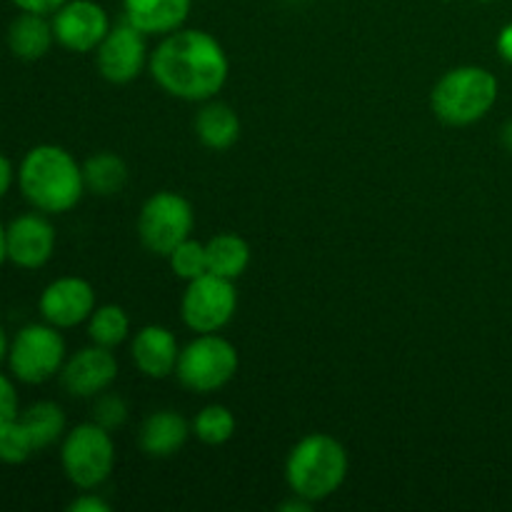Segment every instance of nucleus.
I'll use <instances>...</instances> for the list:
<instances>
[{
    "label": "nucleus",
    "mask_w": 512,
    "mask_h": 512,
    "mask_svg": "<svg viewBox=\"0 0 512 512\" xmlns=\"http://www.w3.org/2000/svg\"><path fill=\"white\" fill-rule=\"evenodd\" d=\"M148 65L153 80L170 98L188 103L213 100L228 83L230 73V60L218 38L195 28L163 35Z\"/></svg>",
    "instance_id": "nucleus-1"
},
{
    "label": "nucleus",
    "mask_w": 512,
    "mask_h": 512,
    "mask_svg": "<svg viewBox=\"0 0 512 512\" xmlns=\"http://www.w3.org/2000/svg\"><path fill=\"white\" fill-rule=\"evenodd\" d=\"M18 185L23 198L40 213H68L85 193L83 165L60 145H35L20 163Z\"/></svg>",
    "instance_id": "nucleus-2"
},
{
    "label": "nucleus",
    "mask_w": 512,
    "mask_h": 512,
    "mask_svg": "<svg viewBox=\"0 0 512 512\" xmlns=\"http://www.w3.org/2000/svg\"><path fill=\"white\" fill-rule=\"evenodd\" d=\"M285 478L298 498L308 503L328 500L348 478V453L333 435L310 433L290 450Z\"/></svg>",
    "instance_id": "nucleus-3"
},
{
    "label": "nucleus",
    "mask_w": 512,
    "mask_h": 512,
    "mask_svg": "<svg viewBox=\"0 0 512 512\" xmlns=\"http://www.w3.org/2000/svg\"><path fill=\"white\" fill-rule=\"evenodd\" d=\"M498 100V78L480 65L448 70L430 93L433 113L448 125H473L490 113Z\"/></svg>",
    "instance_id": "nucleus-4"
},
{
    "label": "nucleus",
    "mask_w": 512,
    "mask_h": 512,
    "mask_svg": "<svg viewBox=\"0 0 512 512\" xmlns=\"http://www.w3.org/2000/svg\"><path fill=\"white\" fill-rule=\"evenodd\" d=\"M60 465L78 490H95L115 468V443L110 430L98 423L75 425L60 445Z\"/></svg>",
    "instance_id": "nucleus-5"
},
{
    "label": "nucleus",
    "mask_w": 512,
    "mask_h": 512,
    "mask_svg": "<svg viewBox=\"0 0 512 512\" xmlns=\"http://www.w3.org/2000/svg\"><path fill=\"white\" fill-rule=\"evenodd\" d=\"M238 365V350L230 340L218 333H205L180 350L175 375L180 385L193 393H215L235 378Z\"/></svg>",
    "instance_id": "nucleus-6"
},
{
    "label": "nucleus",
    "mask_w": 512,
    "mask_h": 512,
    "mask_svg": "<svg viewBox=\"0 0 512 512\" xmlns=\"http://www.w3.org/2000/svg\"><path fill=\"white\" fill-rule=\"evenodd\" d=\"M8 365L13 378L25 385L48 383L65 365V340L50 323L25 325L15 333L8 348Z\"/></svg>",
    "instance_id": "nucleus-7"
},
{
    "label": "nucleus",
    "mask_w": 512,
    "mask_h": 512,
    "mask_svg": "<svg viewBox=\"0 0 512 512\" xmlns=\"http://www.w3.org/2000/svg\"><path fill=\"white\" fill-rule=\"evenodd\" d=\"M195 225L193 205L188 198L173 190H160L150 195L138 215L140 243L155 255L168 258L183 240L190 238Z\"/></svg>",
    "instance_id": "nucleus-8"
},
{
    "label": "nucleus",
    "mask_w": 512,
    "mask_h": 512,
    "mask_svg": "<svg viewBox=\"0 0 512 512\" xmlns=\"http://www.w3.org/2000/svg\"><path fill=\"white\" fill-rule=\"evenodd\" d=\"M235 310H238V293L233 280L213 273L190 280L180 303L183 323L198 335L220 333L233 320Z\"/></svg>",
    "instance_id": "nucleus-9"
},
{
    "label": "nucleus",
    "mask_w": 512,
    "mask_h": 512,
    "mask_svg": "<svg viewBox=\"0 0 512 512\" xmlns=\"http://www.w3.org/2000/svg\"><path fill=\"white\" fill-rule=\"evenodd\" d=\"M95 50H98L95 53L98 73L113 85L133 83L143 73L145 60H148L145 33L135 28V25H130L128 20L110 25L108 35H105L103 43Z\"/></svg>",
    "instance_id": "nucleus-10"
},
{
    "label": "nucleus",
    "mask_w": 512,
    "mask_h": 512,
    "mask_svg": "<svg viewBox=\"0 0 512 512\" xmlns=\"http://www.w3.org/2000/svg\"><path fill=\"white\" fill-rule=\"evenodd\" d=\"M55 40L73 53H90L103 43L110 30L105 8L95 0H68L50 18Z\"/></svg>",
    "instance_id": "nucleus-11"
},
{
    "label": "nucleus",
    "mask_w": 512,
    "mask_h": 512,
    "mask_svg": "<svg viewBox=\"0 0 512 512\" xmlns=\"http://www.w3.org/2000/svg\"><path fill=\"white\" fill-rule=\"evenodd\" d=\"M115 378H118V360L113 350L95 343L65 358L60 370V383L73 398H95L105 393Z\"/></svg>",
    "instance_id": "nucleus-12"
},
{
    "label": "nucleus",
    "mask_w": 512,
    "mask_h": 512,
    "mask_svg": "<svg viewBox=\"0 0 512 512\" xmlns=\"http://www.w3.org/2000/svg\"><path fill=\"white\" fill-rule=\"evenodd\" d=\"M38 310L45 323L55 325L58 330L75 328L85 323L95 310V290L88 280L75 278H58L40 293Z\"/></svg>",
    "instance_id": "nucleus-13"
},
{
    "label": "nucleus",
    "mask_w": 512,
    "mask_h": 512,
    "mask_svg": "<svg viewBox=\"0 0 512 512\" xmlns=\"http://www.w3.org/2000/svg\"><path fill=\"white\" fill-rule=\"evenodd\" d=\"M5 250H8L10 263L18 268H43L55 253V228L40 213L18 215L5 228Z\"/></svg>",
    "instance_id": "nucleus-14"
},
{
    "label": "nucleus",
    "mask_w": 512,
    "mask_h": 512,
    "mask_svg": "<svg viewBox=\"0 0 512 512\" xmlns=\"http://www.w3.org/2000/svg\"><path fill=\"white\" fill-rule=\"evenodd\" d=\"M130 353H133V363L138 365L140 373L153 380L168 378L178 368V338L163 325L140 328L135 333L133 345H130Z\"/></svg>",
    "instance_id": "nucleus-15"
},
{
    "label": "nucleus",
    "mask_w": 512,
    "mask_h": 512,
    "mask_svg": "<svg viewBox=\"0 0 512 512\" xmlns=\"http://www.w3.org/2000/svg\"><path fill=\"white\" fill-rule=\"evenodd\" d=\"M193 0H123L125 20L145 35H168L183 28Z\"/></svg>",
    "instance_id": "nucleus-16"
},
{
    "label": "nucleus",
    "mask_w": 512,
    "mask_h": 512,
    "mask_svg": "<svg viewBox=\"0 0 512 512\" xmlns=\"http://www.w3.org/2000/svg\"><path fill=\"white\" fill-rule=\"evenodd\" d=\"M193 428L188 420L175 410H158L145 418L143 428H140L138 443L148 458H173L185 443Z\"/></svg>",
    "instance_id": "nucleus-17"
},
{
    "label": "nucleus",
    "mask_w": 512,
    "mask_h": 512,
    "mask_svg": "<svg viewBox=\"0 0 512 512\" xmlns=\"http://www.w3.org/2000/svg\"><path fill=\"white\" fill-rule=\"evenodd\" d=\"M55 33L53 23L48 20V15L38 13H23L20 10L18 18L10 23L8 28V48L15 58L20 60H40L53 45Z\"/></svg>",
    "instance_id": "nucleus-18"
},
{
    "label": "nucleus",
    "mask_w": 512,
    "mask_h": 512,
    "mask_svg": "<svg viewBox=\"0 0 512 512\" xmlns=\"http://www.w3.org/2000/svg\"><path fill=\"white\" fill-rule=\"evenodd\" d=\"M195 135L210 150H228L240 138V118L228 103L205 100L195 118Z\"/></svg>",
    "instance_id": "nucleus-19"
},
{
    "label": "nucleus",
    "mask_w": 512,
    "mask_h": 512,
    "mask_svg": "<svg viewBox=\"0 0 512 512\" xmlns=\"http://www.w3.org/2000/svg\"><path fill=\"white\" fill-rule=\"evenodd\" d=\"M208 253V273L220 278L238 280L250 265V245L235 233H218L205 243Z\"/></svg>",
    "instance_id": "nucleus-20"
},
{
    "label": "nucleus",
    "mask_w": 512,
    "mask_h": 512,
    "mask_svg": "<svg viewBox=\"0 0 512 512\" xmlns=\"http://www.w3.org/2000/svg\"><path fill=\"white\" fill-rule=\"evenodd\" d=\"M20 425L25 428L28 438L33 440L35 450H45L53 443H58L65 433V413L53 400H40L33 403L28 410L18 413Z\"/></svg>",
    "instance_id": "nucleus-21"
},
{
    "label": "nucleus",
    "mask_w": 512,
    "mask_h": 512,
    "mask_svg": "<svg viewBox=\"0 0 512 512\" xmlns=\"http://www.w3.org/2000/svg\"><path fill=\"white\" fill-rule=\"evenodd\" d=\"M83 178L85 190L100 198H110V195H118L128 183V165L115 153H95L83 163Z\"/></svg>",
    "instance_id": "nucleus-22"
},
{
    "label": "nucleus",
    "mask_w": 512,
    "mask_h": 512,
    "mask_svg": "<svg viewBox=\"0 0 512 512\" xmlns=\"http://www.w3.org/2000/svg\"><path fill=\"white\" fill-rule=\"evenodd\" d=\"M130 333V318L120 305H100L88 318V335L95 345L118 348Z\"/></svg>",
    "instance_id": "nucleus-23"
},
{
    "label": "nucleus",
    "mask_w": 512,
    "mask_h": 512,
    "mask_svg": "<svg viewBox=\"0 0 512 512\" xmlns=\"http://www.w3.org/2000/svg\"><path fill=\"white\" fill-rule=\"evenodd\" d=\"M235 415L225 405H208L193 420V435L205 445H225L235 435Z\"/></svg>",
    "instance_id": "nucleus-24"
},
{
    "label": "nucleus",
    "mask_w": 512,
    "mask_h": 512,
    "mask_svg": "<svg viewBox=\"0 0 512 512\" xmlns=\"http://www.w3.org/2000/svg\"><path fill=\"white\" fill-rule=\"evenodd\" d=\"M168 263L173 268V273L180 280H195L200 275L208 273V253H205V243L188 238L168 255Z\"/></svg>",
    "instance_id": "nucleus-25"
},
{
    "label": "nucleus",
    "mask_w": 512,
    "mask_h": 512,
    "mask_svg": "<svg viewBox=\"0 0 512 512\" xmlns=\"http://www.w3.org/2000/svg\"><path fill=\"white\" fill-rule=\"evenodd\" d=\"M38 453L33 445V440L28 438L25 428L20 425V420H10L5 428H0V463L5 465H23L25 460H30Z\"/></svg>",
    "instance_id": "nucleus-26"
},
{
    "label": "nucleus",
    "mask_w": 512,
    "mask_h": 512,
    "mask_svg": "<svg viewBox=\"0 0 512 512\" xmlns=\"http://www.w3.org/2000/svg\"><path fill=\"white\" fill-rule=\"evenodd\" d=\"M128 420V405L120 395L100 393L98 403H95V423L103 425L105 430H115Z\"/></svg>",
    "instance_id": "nucleus-27"
},
{
    "label": "nucleus",
    "mask_w": 512,
    "mask_h": 512,
    "mask_svg": "<svg viewBox=\"0 0 512 512\" xmlns=\"http://www.w3.org/2000/svg\"><path fill=\"white\" fill-rule=\"evenodd\" d=\"M18 413V393H15L13 380L0 373V428L18 418Z\"/></svg>",
    "instance_id": "nucleus-28"
},
{
    "label": "nucleus",
    "mask_w": 512,
    "mask_h": 512,
    "mask_svg": "<svg viewBox=\"0 0 512 512\" xmlns=\"http://www.w3.org/2000/svg\"><path fill=\"white\" fill-rule=\"evenodd\" d=\"M18 10L23 13H38V15H53L60 5H65L68 0H10Z\"/></svg>",
    "instance_id": "nucleus-29"
},
{
    "label": "nucleus",
    "mask_w": 512,
    "mask_h": 512,
    "mask_svg": "<svg viewBox=\"0 0 512 512\" xmlns=\"http://www.w3.org/2000/svg\"><path fill=\"white\" fill-rule=\"evenodd\" d=\"M70 512H110V505L105 503L100 495L90 493V490H85V495H80V498H75L73 503H70Z\"/></svg>",
    "instance_id": "nucleus-30"
},
{
    "label": "nucleus",
    "mask_w": 512,
    "mask_h": 512,
    "mask_svg": "<svg viewBox=\"0 0 512 512\" xmlns=\"http://www.w3.org/2000/svg\"><path fill=\"white\" fill-rule=\"evenodd\" d=\"M13 175V165H10V160L0 153V198H3L10 190V185H13Z\"/></svg>",
    "instance_id": "nucleus-31"
},
{
    "label": "nucleus",
    "mask_w": 512,
    "mask_h": 512,
    "mask_svg": "<svg viewBox=\"0 0 512 512\" xmlns=\"http://www.w3.org/2000/svg\"><path fill=\"white\" fill-rule=\"evenodd\" d=\"M498 50L508 63H512V23L505 25L498 35Z\"/></svg>",
    "instance_id": "nucleus-32"
},
{
    "label": "nucleus",
    "mask_w": 512,
    "mask_h": 512,
    "mask_svg": "<svg viewBox=\"0 0 512 512\" xmlns=\"http://www.w3.org/2000/svg\"><path fill=\"white\" fill-rule=\"evenodd\" d=\"M310 505H313V503H308L305 498H298V495H293V500H288V503L280 505V510H283V512H308Z\"/></svg>",
    "instance_id": "nucleus-33"
},
{
    "label": "nucleus",
    "mask_w": 512,
    "mask_h": 512,
    "mask_svg": "<svg viewBox=\"0 0 512 512\" xmlns=\"http://www.w3.org/2000/svg\"><path fill=\"white\" fill-rule=\"evenodd\" d=\"M8 348H10V345H8V338H5V330L0 328V363L8 358Z\"/></svg>",
    "instance_id": "nucleus-34"
},
{
    "label": "nucleus",
    "mask_w": 512,
    "mask_h": 512,
    "mask_svg": "<svg viewBox=\"0 0 512 512\" xmlns=\"http://www.w3.org/2000/svg\"><path fill=\"white\" fill-rule=\"evenodd\" d=\"M503 145L512 153V120L510 123H505V128H503Z\"/></svg>",
    "instance_id": "nucleus-35"
},
{
    "label": "nucleus",
    "mask_w": 512,
    "mask_h": 512,
    "mask_svg": "<svg viewBox=\"0 0 512 512\" xmlns=\"http://www.w3.org/2000/svg\"><path fill=\"white\" fill-rule=\"evenodd\" d=\"M5 260H8V250H5V228L3 223H0V265H3Z\"/></svg>",
    "instance_id": "nucleus-36"
}]
</instances>
